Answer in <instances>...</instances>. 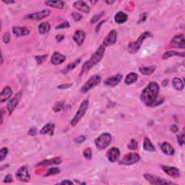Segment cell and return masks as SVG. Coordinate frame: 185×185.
Instances as JSON below:
<instances>
[{"instance_id": "obj_1", "label": "cell", "mask_w": 185, "mask_h": 185, "mask_svg": "<svg viewBox=\"0 0 185 185\" xmlns=\"http://www.w3.org/2000/svg\"><path fill=\"white\" fill-rule=\"evenodd\" d=\"M159 90L160 88L158 83L155 82L149 83L142 91L140 95V100L142 104L147 106H154V104H156V100H158Z\"/></svg>"}, {"instance_id": "obj_2", "label": "cell", "mask_w": 185, "mask_h": 185, "mask_svg": "<svg viewBox=\"0 0 185 185\" xmlns=\"http://www.w3.org/2000/svg\"><path fill=\"white\" fill-rule=\"evenodd\" d=\"M105 53V47L103 45L100 46L98 49L95 51V52L91 56L90 59L88 60L87 62H85V64L83 65L82 70L80 73V76L83 75L86 72H88L92 67L95 66L97 64H98L102 59Z\"/></svg>"}, {"instance_id": "obj_3", "label": "cell", "mask_w": 185, "mask_h": 185, "mask_svg": "<svg viewBox=\"0 0 185 185\" xmlns=\"http://www.w3.org/2000/svg\"><path fill=\"white\" fill-rule=\"evenodd\" d=\"M151 36H152L151 33H150L148 31L142 33L137 39L136 41L131 42V43L129 44L127 46L128 52L130 54H136L137 51L140 50V49L141 47L142 44L144 42L145 40Z\"/></svg>"}, {"instance_id": "obj_4", "label": "cell", "mask_w": 185, "mask_h": 185, "mask_svg": "<svg viewBox=\"0 0 185 185\" xmlns=\"http://www.w3.org/2000/svg\"><path fill=\"white\" fill-rule=\"evenodd\" d=\"M89 106V100H83V102L81 103L79 109L77 111L75 115L74 116L73 118L70 121V124L72 127H75V126L78 125L80 121L83 119V117L85 116V114L87 111Z\"/></svg>"}, {"instance_id": "obj_5", "label": "cell", "mask_w": 185, "mask_h": 185, "mask_svg": "<svg viewBox=\"0 0 185 185\" xmlns=\"http://www.w3.org/2000/svg\"><path fill=\"white\" fill-rule=\"evenodd\" d=\"M111 140L112 137L109 133H102L95 139V146L99 151H103L109 146L111 142Z\"/></svg>"}, {"instance_id": "obj_6", "label": "cell", "mask_w": 185, "mask_h": 185, "mask_svg": "<svg viewBox=\"0 0 185 185\" xmlns=\"http://www.w3.org/2000/svg\"><path fill=\"white\" fill-rule=\"evenodd\" d=\"M100 81H101V78H100V76L98 75H95L91 77V78H89L88 80L82 86L80 90L81 92L83 93H88L89 90H91V89H93L96 85H99Z\"/></svg>"}, {"instance_id": "obj_7", "label": "cell", "mask_w": 185, "mask_h": 185, "mask_svg": "<svg viewBox=\"0 0 185 185\" xmlns=\"http://www.w3.org/2000/svg\"><path fill=\"white\" fill-rule=\"evenodd\" d=\"M140 160V156L137 153H129L123 157V158L120 161V163L123 165H132Z\"/></svg>"}, {"instance_id": "obj_8", "label": "cell", "mask_w": 185, "mask_h": 185, "mask_svg": "<svg viewBox=\"0 0 185 185\" xmlns=\"http://www.w3.org/2000/svg\"><path fill=\"white\" fill-rule=\"evenodd\" d=\"M145 179L151 184H173V182L167 181V180L161 178L158 176H155L150 174H146L143 175Z\"/></svg>"}, {"instance_id": "obj_9", "label": "cell", "mask_w": 185, "mask_h": 185, "mask_svg": "<svg viewBox=\"0 0 185 185\" xmlns=\"http://www.w3.org/2000/svg\"><path fill=\"white\" fill-rule=\"evenodd\" d=\"M16 177L23 182H28L30 180V175L28 168L26 166H22L16 172Z\"/></svg>"}, {"instance_id": "obj_10", "label": "cell", "mask_w": 185, "mask_h": 185, "mask_svg": "<svg viewBox=\"0 0 185 185\" xmlns=\"http://www.w3.org/2000/svg\"><path fill=\"white\" fill-rule=\"evenodd\" d=\"M170 46L172 47L177 49H184L185 48V39L183 33L177 34L173 37L171 41Z\"/></svg>"}, {"instance_id": "obj_11", "label": "cell", "mask_w": 185, "mask_h": 185, "mask_svg": "<svg viewBox=\"0 0 185 185\" xmlns=\"http://www.w3.org/2000/svg\"><path fill=\"white\" fill-rule=\"evenodd\" d=\"M50 14L51 11L49 10H44L36 13L28 14V15L25 16V19H30L33 20H41L44 19V18H47Z\"/></svg>"}, {"instance_id": "obj_12", "label": "cell", "mask_w": 185, "mask_h": 185, "mask_svg": "<svg viewBox=\"0 0 185 185\" xmlns=\"http://www.w3.org/2000/svg\"><path fill=\"white\" fill-rule=\"evenodd\" d=\"M21 97H22V93L20 92L18 93V94H16L15 96L8 102V106H7V109H8V111L10 115H11V114L13 113L14 110L15 109V108L17 107L18 104H19Z\"/></svg>"}, {"instance_id": "obj_13", "label": "cell", "mask_w": 185, "mask_h": 185, "mask_svg": "<svg viewBox=\"0 0 185 185\" xmlns=\"http://www.w3.org/2000/svg\"><path fill=\"white\" fill-rule=\"evenodd\" d=\"M117 40V33L115 30H112L108 33L106 38L104 39L103 42V46L104 47H108V46L114 45L116 42Z\"/></svg>"}, {"instance_id": "obj_14", "label": "cell", "mask_w": 185, "mask_h": 185, "mask_svg": "<svg viewBox=\"0 0 185 185\" xmlns=\"http://www.w3.org/2000/svg\"><path fill=\"white\" fill-rule=\"evenodd\" d=\"M161 168L166 174L170 176L171 177L174 178V179H178L180 177V171L177 167L163 165L161 166Z\"/></svg>"}, {"instance_id": "obj_15", "label": "cell", "mask_w": 185, "mask_h": 185, "mask_svg": "<svg viewBox=\"0 0 185 185\" xmlns=\"http://www.w3.org/2000/svg\"><path fill=\"white\" fill-rule=\"evenodd\" d=\"M107 158L111 163H115L120 158V151L117 147H111L107 152Z\"/></svg>"}, {"instance_id": "obj_16", "label": "cell", "mask_w": 185, "mask_h": 185, "mask_svg": "<svg viewBox=\"0 0 185 185\" xmlns=\"http://www.w3.org/2000/svg\"><path fill=\"white\" fill-rule=\"evenodd\" d=\"M122 75L121 74H117L113 77H110V78H107L104 81V85L108 86V87H115V86L120 83L121 80H122Z\"/></svg>"}, {"instance_id": "obj_17", "label": "cell", "mask_w": 185, "mask_h": 185, "mask_svg": "<svg viewBox=\"0 0 185 185\" xmlns=\"http://www.w3.org/2000/svg\"><path fill=\"white\" fill-rule=\"evenodd\" d=\"M85 33L82 30H77L73 35V40L74 41L78 44V46H81L83 44L84 41H85Z\"/></svg>"}, {"instance_id": "obj_18", "label": "cell", "mask_w": 185, "mask_h": 185, "mask_svg": "<svg viewBox=\"0 0 185 185\" xmlns=\"http://www.w3.org/2000/svg\"><path fill=\"white\" fill-rule=\"evenodd\" d=\"M73 7L76 10L84 13H90V7H89L87 3H85L83 1H77L73 4Z\"/></svg>"}, {"instance_id": "obj_19", "label": "cell", "mask_w": 185, "mask_h": 185, "mask_svg": "<svg viewBox=\"0 0 185 185\" xmlns=\"http://www.w3.org/2000/svg\"><path fill=\"white\" fill-rule=\"evenodd\" d=\"M161 150L166 156H172L175 154V150L168 142H164L161 145Z\"/></svg>"}, {"instance_id": "obj_20", "label": "cell", "mask_w": 185, "mask_h": 185, "mask_svg": "<svg viewBox=\"0 0 185 185\" xmlns=\"http://www.w3.org/2000/svg\"><path fill=\"white\" fill-rule=\"evenodd\" d=\"M62 159L59 157L57 158H54L51 159H47V160H44L41 162L37 164V166H51V165H59L60 163H62Z\"/></svg>"}, {"instance_id": "obj_21", "label": "cell", "mask_w": 185, "mask_h": 185, "mask_svg": "<svg viewBox=\"0 0 185 185\" xmlns=\"http://www.w3.org/2000/svg\"><path fill=\"white\" fill-rule=\"evenodd\" d=\"M54 129H55V125L54 123L49 122L46 124V125H44L43 128L41 129V130L40 131V133L41 135H53L54 133Z\"/></svg>"}, {"instance_id": "obj_22", "label": "cell", "mask_w": 185, "mask_h": 185, "mask_svg": "<svg viewBox=\"0 0 185 185\" xmlns=\"http://www.w3.org/2000/svg\"><path fill=\"white\" fill-rule=\"evenodd\" d=\"M66 59V57L64 55L59 52H54L51 59V62L54 65H58L63 63Z\"/></svg>"}, {"instance_id": "obj_23", "label": "cell", "mask_w": 185, "mask_h": 185, "mask_svg": "<svg viewBox=\"0 0 185 185\" xmlns=\"http://www.w3.org/2000/svg\"><path fill=\"white\" fill-rule=\"evenodd\" d=\"M13 95V90L10 87V86H7L2 90L1 95H0V100H1V103L5 102L6 100H8L9 98Z\"/></svg>"}, {"instance_id": "obj_24", "label": "cell", "mask_w": 185, "mask_h": 185, "mask_svg": "<svg viewBox=\"0 0 185 185\" xmlns=\"http://www.w3.org/2000/svg\"><path fill=\"white\" fill-rule=\"evenodd\" d=\"M13 33L16 36H25L30 33V30L26 27H14L13 28Z\"/></svg>"}, {"instance_id": "obj_25", "label": "cell", "mask_w": 185, "mask_h": 185, "mask_svg": "<svg viewBox=\"0 0 185 185\" xmlns=\"http://www.w3.org/2000/svg\"><path fill=\"white\" fill-rule=\"evenodd\" d=\"M128 20V15L127 13H124V12H118L114 17V20L118 24H122L127 22Z\"/></svg>"}, {"instance_id": "obj_26", "label": "cell", "mask_w": 185, "mask_h": 185, "mask_svg": "<svg viewBox=\"0 0 185 185\" xmlns=\"http://www.w3.org/2000/svg\"><path fill=\"white\" fill-rule=\"evenodd\" d=\"M137 79H138L137 74L135 73V72H130V73H129L127 75V77H126L125 83L126 85H132V84L135 83V82L137 80Z\"/></svg>"}, {"instance_id": "obj_27", "label": "cell", "mask_w": 185, "mask_h": 185, "mask_svg": "<svg viewBox=\"0 0 185 185\" xmlns=\"http://www.w3.org/2000/svg\"><path fill=\"white\" fill-rule=\"evenodd\" d=\"M45 4L51 8L56 9H63L64 8V2L62 1H46Z\"/></svg>"}, {"instance_id": "obj_28", "label": "cell", "mask_w": 185, "mask_h": 185, "mask_svg": "<svg viewBox=\"0 0 185 185\" xmlns=\"http://www.w3.org/2000/svg\"><path fill=\"white\" fill-rule=\"evenodd\" d=\"M155 66H149V67H142L139 68V71L141 74L144 75H151L155 72Z\"/></svg>"}, {"instance_id": "obj_29", "label": "cell", "mask_w": 185, "mask_h": 185, "mask_svg": "<svg viewBox=\"0 0 185 185\" xmlns=\"http://www.w3.org/2000/svg\"><path fill=\"white\" fill-rule=\"evenodd\" d=\"M143 149L145 151H148V152L155 151V147H154L153 143H152V142L150 140L148 137H146L144 139Z\"/></svg>"}, {"instance_id": "obj_30", "label": "cell", "mask_w": 185, "mask_h": 185, "mask_svg": "<svg viewBox=\"0 0 185 185\" xmlns=\"http://www.w3.org/2000/svg\"><path fill=\"white\" fill-rule=\"evenodd\" d=\"M174 56H179V57H184V53H179L178 52V51H166V52L163 54L162 59H167L172 57H174Z\"/></svg>"}, {"instance_id": "obj_31", "label": "cell", "mask_w": 185, "mask_h": 185, "mask_svg": "<svg viewBox=\"0 0 185 185\" xmlns=\"http://www.w3.org/2000/svg\"><path fill=\"white\" fill-rule=\"evenodd\" d=\"M50 30V24L49 22H44L39 25V32L41 34L47 33Z\"/></svg>"}, {"instance_id": "obj_32", "label": "cell", "mask_w": 185, "mask_h": 185, "mask_svg": "<svg viewBox=\"0 0 185 185\" xmlns=\"http://www.w3.org/2000/svg\"><path fill=\"white\" fill-rule=\"evenodd\" d=\"M172 84H173V86H174V88L177 90L180 91V90H183L184 83H183V81H182L180 78H175L174 80H173Z\"/></svg>"}, {"instance_id": "obj_33", "label": "cell", "mask_w": 185, "mask_h": 185, "mask_svg": "<svg viewBox=\"0 0 185 185\" xmlns=\"http://www.w3.org/2000/svg\"><path fill=\"white\" fill-rule=\"evenodd\" d=\"M81 62V59L80 58H78L75 59V61H73L72 63H70L66 67V68L64 69V72L65 73H67V72H68L69 71H72V69L75 68V67L78 66V65Z\"/></svg>"}, {"instance_id": "obj_34", "label": "cell", "mask_w": 185, "mask_h": 185, "mask_svg": "<svg viewBox=\"0 0 185 185\" xmlns=\"http://www.w3.org/2000/svg\"><path fill=\"white\" fill-rule=\"evenodd\" d=\"M60 173V169L57 167H53L49 168L47 172L44 174V177H50V176H54L59 174Z\"/></svg>"}, {"instance_id": "obj_35", "label": "cell", "mask_w": 185, "mask_h": 185, "mask_svg": "<svg viewBox=\"0 0 185 185\" xmlns=\"http://www.w3.org/2000/svg\"><path fill=\"white\" fill-rule=\"evenodd\" d=\"M64 106V103L63 101H59L57 103H56L54 104V106L53 107V110L54 112H58L62 111L63 109V108Z\"/></svg>"}, {"instance_id": "obj_36", "label": "cell", "mask_w": 185, "mask_h": 185, "mask_svg": "<svg viewBox=\"0 0 185 185\" xmlns=\"http://www.w3.org/2000/svg\"><path fill=\"white\" fill-rule=\"evenodd\" d=\"M9 152V150L8 147H2L0 151V161H3L6 158Z\"/></svg>"}, {"instance_id": "obj_37", "label": "cell", "mask_w": 185, "mask_h": 185, "mask_svg": "<svg viewBox=\"0 0 185 185\" xmlns=\"http://www.w3.org/2000/svg\"><path fill=\"white\" fill-rule=\"evenodd\" d=\"M92 150H91L90 147H87V148L84 150L83 156L87 160H90L91 158H92Z\"/></svg>"}, {"instance_id": "obj_38", "label": "cell", "mask_w": 185, "mask_h": 185, "mask_svg": "<svg viewBox=\"0 0 185 185\" xmlns=\"http://www.w3.org/2000/svg\"><path fill=\"white\" fill-rule=\"evenodd\" d=\"M138 147V143L136 140L134 139H132L130 140V142L128 144V148L130 150H136Z\"/></svg>"}, {"instance_id": "obj_39", "label": "cell", "mask_w": 185, "mask_h": 185, "mask_svg": "<svg viewBox=\"0 0 185 185\" xmlns=\"http://www.w3.org/2000/svg\"><path fill=\"white\" fill-rule=\"evenodd\" d=\"M104 15V12H101V13H98V14H96V15H95L92 18H91L90 23H96L97 21H98V20H99L100 18H101L102 16Z\"/></svg>"}, {"instance_id": "obj_40", "label": "cell", "mask_w": 185, "mask_h": 185, "mask_svg": "<svg viewBox=\"0 0 185 185\" xmlns=\"http://www.w3.org/2000/svg\"><path fill=\"white\" fill-rule=\"evenodd\" d=\"M70 27V25L68 22H64L62 23H61L60 25H57V27H56V29L58 30V29H65V28H69Z\"/></svg>"}, {"instance_id": "obj_41", "label": "cell", "mask_w": 185, "mask_h": 185, "mask_svg": "<svg viewBox=\"0 0 185 185\" xmlns=\"http://www.w3.org/2000/svg\"><path fill=\"white\" fill-rule=\"evenodd\" d=\"M10 39H11V35H10V33H5L4 34L3 38H2V39H3V41H4V44L10 43Z\"/></svg>"}, {"instance_id": "obj_42", "label": "cell", "mask_w": 185, "mask_h": 185, "mask_svg": "<svg viewBox=\"0 0 185 185\" xmlns=\"http://www.w3.org/2000/svg\"><path fill=\"white\" fill-rule=\"evenodd\" d=\"M177 138H178L177 140H178V142H179V144L181 146H183L184 144V133H182V134L178 135Z\"/></svg>"}, {"instance_id": "obj_43", "label": "cell", "mask_w": 185, "mask_h": 185, "mask_svg": "<svg viewBox=\"0 0 185 185\" xmlns=\"http://www.w3.org/2000/svg\"><path fill=\"white\" fill-rule=\"evenodd\" d=\"M47 57V55H43V56H36V60L37 63H38L39 64H41L42 63H43V62L44 60L46 59V57Z\"/></svg>"}, {"instance_id": "obj_44", "label": "cell", "mask_w": 185, "mask_h": 185, "mask_svg": "<svg viewBox=\"0 0 185 185\" xmlns=\"http://www.w3.org/2000/svg\"><path fill=\"white\" fill-rule=\"evenodd\" d=\"M72 17L73 18V20L75 21H80L82 18H83V16H82L80 14L78 13H72Z\"/></svg>"}, {"instance_id": "obj_45", "label": "cell", "mask_w": 185, "mask_h": 185, "mask_svg": "<svg viewBox=\"0 0 185 185\" xmlns=\"http://www.w3.org/2000/svg\"><path fill=\"white\" fill-rule=\"evenodd\" d=\"M85 140V137L83 136V135H82V136H79L78 137H77L76 139L75 140V142L78 144H80V143H83Z\"/></svg>"}, {"instance_id": "obj_46", "label": "cell", "mask_w": 185, "mask_h": 185, "mask_svg": "<svg viewBox=\"0 0 185 185\" xmlns=\"http://www.w3.org/2000/svg\"><path fill=\"white\" fill-rule=\"evenodd\" d=\"M13 182V177H12L10 174L7 175L5 178H4V182H5V183H10V182Z\"/></svg>"}, {"instance_id": "obj_47", "label": "cell", "mask_w": 185, "mask_h": 185, "mask_svg": "<svg viewBox=\"0 0 185 185\" xmlns=\"http://www.w3.org/2000/svg\"><path fill=\"white\" fill-rule=\"evenodd\" d=\"M36 133H37V130L35 127H31L28 131V134L30 135H31V136H35V135H36Z\"/></svg>"}, {"instance_id": "obj_48", "label": "cell", "mask_w": 185, "mask_h": 185, "mask_svg": "<svg viewBox=\"0 0 185 185\" xmlns=\"http://www.w3.org/2000/svg\"><path fill=\"white\" fill-rule=\"evenodd\" d=\"M147 19V14L146 13H143L140 15V21H138V23H143Z\"/></svg>"}, {"instance_id": "obj_49", "label": "cell", "mask_w": 185, "mask_h": 185, "mask_svg": "<svg viewBox=\"0 0 185 185\" xmlns=\"http://www.w3.org/2000/svg\"><path fill=\"white\" fill-rule=\"evenodd\" d=\"M72 85V84H64V85H59L57 88L58 89H67V88H69L71 87Z\"/></svg>"}, {"instance_id": "obj_50", "label": "cell", "mask_w": 185, "mask_h": 185, "mask_svg": "<svg viewBox=\"0 0 185 185\" xmlns=\"http://www.w3.org/2000/svg\"><path fill=\"white\" fill-rule=\"evenodd\" d=\"M178 130H179V128L176 125H173L171 126V131H172V132H177Z\"/></svg>"}, {"instance_id": "obj_51", "label": "cell", "mask_w": 185, "mask_h": 185, "mask_svg": "<svg viewBox=\"0 0 185 185\" xmlns=\"http://www.w3.org/2000/svg\"><path fill=\"white\" fill-rule=\"evenodd\" d=\"M59 184H73L74 183L72 182L69 181V180H68V179H66V180H64V181L61 182Z\"/></svg>"}, {"instance_id": "obj_52", "label": "cell", "mask_w": 185, "mask_h": 185, "mask_svg": "<svg viewBox=\"0 0 185 185\" xmlns=\"http://www.w3.org/2000/svg\"><path fill=\"white\" fill-rule=\"evenodd\" d=\"M64 39V35H57V36H56V39H57V41L59 42L62 41Z\"/></svg>"}, {"instance_id": "obj_53", "label": "cell", "mask_w": 185, "mask_h": 185, "mask_svg": "<svg viewBox=\"0 0 185 185\" xmlns=\"http://www.w3.org/2000/svg\"><path fill=\"white\" fill-rule=\"evenodd\" d=\"M105 22H106V20H103L102 22H100V23H99V25H98V26L96 27V29H95V32L98 33V31H99V30H100V26H101V25H103V23H105Z\"/></svg>"}, {"instance_id": "obj_54", "label": "cell", "mask_w": 185, "mask_h": 185, "mask_svg": "<svg viewBox=\"0 0 185 185\" xmlns=\"http://www.w3.org/2000/svg\"><path fill=\"white\" fill-rule=\"evenodd\" d=\"M3 116H4V111H3V109L2 110V113H1V118H2V119H1V125L2 123H3Z\"/></svg>"}, {"instance_id": "obj_55", "label": "cell", "mask_w": 185, "mask_h": 185, "mask_svg": "<svg viewBox=\"0 0 185 185\" xmlns=\"http://www.w3.org/2000/svg\"><path fill=\"white\" fill-rule=\"evenodd\" d=\"M4 3L5 4H12V3H14V1H3Z\"/></svg>"}, {"instance_id": "obj_56", "label": "cell", "mask_w": 185, "mask_h": 185, "mask_svg": "<svg viewBox=\"0 0 185 185\" xmlns=\"http://www.w3.org/2000/svg\"><path fill=\"white\" fill-rule=\"evenodd\" d=\"M106 2L107 4H113V3H114V1H111H111H110V2H109V1H106Z\"/></svg>"}]
</instances>
